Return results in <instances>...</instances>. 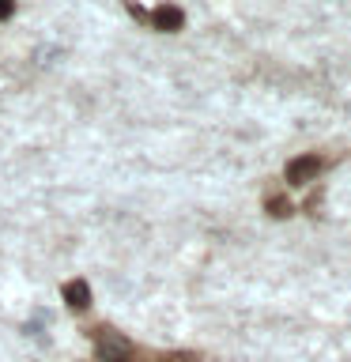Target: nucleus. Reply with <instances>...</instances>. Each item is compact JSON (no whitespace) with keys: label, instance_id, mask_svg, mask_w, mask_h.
Listing matches in <instances>:
<instances>
[{"label":"nucleus","instance_id":"7","mask_svg":"<svg viewBox=\"0 0 351 362\" xmlns=\"http://www.w3.org/2000/svg\"><path fill=\"white\" fill-rule=\"evenodd\" d=\"M16 11V0H0V19H8Z\"/></svg>","mask_w":351,"mask_h":362},{"label":"nucleus","instance_id":"2","mask_svg":"<svg viewBox=\"0 0 351 362\" xmlns=\"http://www.w3.org/2000/svg\"><path fill=\"white\" fill-rule=\"evenodd\" d=\"M321 170H325V158H321V155L291 158V163H287V181H291V185H306V181H313Z\"/></svg>","mask_w":351,"mask_h":362},{"label":"nucleus","instance_id":"5","mask_svg":"<svg viewBox=\"0 0 351 362\" xmlns=\"http://www.w3.org/2000/svg\"><path fill=\"white\" fill-rule=\"evenodd\" d=\"M268 215H276V219H283V215H291V204L283 197H272L268 200Z\"/></svg>","mask_w":351,"mask_h":362},{"label":"nucleus","instance_id":"8","mask_svg":"<svg viewBox=\"0 0 351 362\" xmlns=\"http://www.w3.org/2000/svg\"><path fill=\"white\" fill-rule=\"evenodd\" d=\"M117 362H129V358H117Z\"/></svg>","mask_w":351,"mask_h":362},{"label":"nucleus","instance_id":"3","mask_svg":"<svg viewBox=\"0 0 351 362\" xmlns=\"http://www.w3.org/2000/svg\"><path fill=\"white\" fill-rule=\"evenodd\" d=\"M147 23H151L155 30H181L185 16H181V8H174V4H159L151 16H147Z\"/></svg>","mask_w":351,"mask_h":362},{"label":"nucleus","instance_id":"4","mask_svg":"<svg viewBox=\"0 0 351 362\" xmlns=\"http://www.w3.org/2000/svg\"><path fill=\"white\" fill-rule=\"evenodd\" d=\"M64 302L72 305V310H87V305H91V287H87L84 279L64 283Z\"/></svg>","mask_w":351,"mask_h":362},{"label":"nucleus","instance_id":"1","mask_svg":"<svg viewBox=\"0 0 351 362\" xmlns=\"http://www.w3.org/2000/svg\"><path fill=\"white\" fill-rule=\"evenodd\" d=\"M95 344H98V355L102 362H117V358H129V339L117 336L113 328H95Z\"/></svg>","mask_w":351,"mask_h":362},{"label":"nucleus","instance_id":"6","mask_svg":"<svg viewBox=\"0 0 351 362\" xmlns=\"http://www.w3.org/2000/svg\"><path fill=\"white\" fill-rule=\"evenodd\" d=\"M159 362H200V355H192V351H170V355H159Z\"/></svg>","mask_w":351,"mask_h":362}]
</instances>
